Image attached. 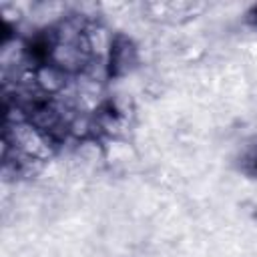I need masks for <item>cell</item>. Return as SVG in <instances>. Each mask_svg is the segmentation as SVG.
I'll return each instance as SVG.
<instances>
[{"mask_svg":"<svg viewBox=\"0 0 257 257\" xmlns=\"http://www.w3.org/2000/svg\"><path fill=\"white\" fill-rule=\"evenodd\" d=\"M70 78L72 76H68L66 72H62L60 68H56L50 62L36 64V68H34V82L40 88V92L46 94L48 98H54L56 94H60L68 86Z\"/></svg>","mask_w":257,"mask_h":257,"instance_id":"obj_3","label":"cell"},{"mask_svg":"<svg viewBox=\"0 0 257 257\" xmlns=\"http://www.w3.org/2000/svg\"><path fill=\"white\" fill-rule=\"evenodd\" d=\"M4 149H10L12 153L32 159V161H50L56 145L54 141L42 133L38 126H34L30 120L18 122V124H4Z\"/></svg>","mask_w":257,"mask_h":257,"instance_id":"obj_1","label":"cell"},{"mask_svg":"<svg viewBox=\"0 0 257 257\" xmlns=\"http://www.w3.org/2000/svg\"><path fill=\"white\" fill-rule=\"evenodd\" d=\"M141 64V48L139 44L128 36L116 32L112 50L108 54V68L112 78H126L133 74V70Z\"/></svg>","mask_w":257,"mask_h":257,"instance_id":"obj_2","label":"cell"}]
</instances>
